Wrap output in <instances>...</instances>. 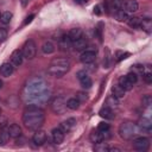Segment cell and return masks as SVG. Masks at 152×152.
<instances>
[{
    "label": "cell",
    "mask_w": 152,
    "mask_h": 152,
    "mask_svg": "<svg viewBox=\"0 0 152 152\" xmlns=\"http://www.w3.org/2000/svg\"><path fill=\"white\" fill-rule=\"evenodd\" d=\"M137 133H138V126L133 122L126 121V122H122L119 127V134L125 140L133 139L137 135Z\"/></svg>",
    "instance_id": "cell-4"
},
{
    "label": "cell",
    "mask_w": 152,
    "mask_h": 152,
    "mask_svg": "<svg viewBox=\"0 0 152 152\" xmlns=\"http://www.w3.org/2000/svg\"><path fill=\"white\" fill-rule=\"evenodd\" d=\"M45 121V114L42 108L36 104H30L23 113V124L27 129L37 131L40 129Z\"/></svg>",
    "instance_id": "cell-2"
},
{
    "label": "cell",
    "mask_w": 152,
    "mask_h": 152,
    "mask_svg": "<svg viewBox=\"0 0 152 152\" xmlns=\"http://www.w3.org/2000/svg\"><path fill=\"white\" fill-rule=\"evenodd\" d=\"M51 109L55 114H64L66 110V101L63 96H56L52 101H51Z\"/></svg>",
    "instance_id": "cell-6"
},
{
    "label": "cell",
    "mask_w": 152,
    "mask_h": 152,
    "mask_svg": "<svg viewBox=\"0 0 152 152\" xmlns=\"http://www.w3.org/2000/svg\"><path fill=\"white\" fill-rule=\"evenodd\" d=\"M64 135H65V133L59 127H56L51 131V139H52L53 144H56V145H61L64 141Z\"/></svg>",
    "instance_id": "cell-11"
},
{
    "label": "cell",
    "mask_w": 152,
    "mask_h": 152,
    "mask_svg": "<svg viewBox=\"0 0 152 152\" xmlns=\"http://www.w3.org/2000/svg\"><path fill=\"white\" fill-rule=\"evenodd\" d=\"M12 17H13V14H12L11 12H8V11L1 13V17H0V21H1V24H4V25L10 24L11 20H12Z\"/></svg>",
    "instance_id": "cell-29"
},
{
    "label": "cell",
    "mask_w": 152,
    "mask_h": 152,
    "mask_svg": "<svg viewBox=\"0 0 152 152\" xmlns=\"http://www.w3.org/2000/svg\"><path fill=\"white\" fill-rule=\"evenodd\" d=\"M2 86H4V83H2V81H1V80H0V89H1V88H2Z\"/></svg>",
    "instance_id": "cell-46"
},
{
    "label": "cell",
    "mask_w": 152,
    "mask_h": 152,
    "mask_svg": "<svg viewBox=\"0 0 152 152\" xmlns=\"http://www.w3.org/2000/svg\"><path fill=\"white\" fill-rule=\"evenodd\" d=\"M127 23L133 28H140V27H142V20L140 18H138V17H131V18H128Z\"/></svg>",
    "instance_id": "cell-23"
},
{
    "label": "cell",
    "mask_w": 152,
    "mask_h": 152,
    "mask_svg": "<svg viewBox=\"0 0 152 152\" xmlns=\"http://www.w3.org/2000/svg\"><path fill=\"white\" fill-rule=\"evenodd\" d=\"M124 2H125V0H112V5L116 10H122Z\"/></svg>",
    "instance_id": "cell-37"
},
{
    "label": "cell",
    "mask_w": 152,
    "mask_h": 152,
    "mask_svg": "<svg viewBox=\"0 0 152 152\" xmlns=\"http://www.w3.org/2000/svg\"><path fill=\"white\" fill-rule=\"evenodd\" d=\"M80 103H81V102H80L76 97H71V99H69V100L66 101V108H68V109H71V110H76V109H78Z\"/></svg>",
    "instance_id": "cell-25"
},
{
    "label": "cell",
    "mask_w": 152,
    "mask_h": 152,
    "mask_svg": "<svg viewBox=\"0 0 152 152\" xmlns=\"http://www.w3.org/2000/svg\"><path fill=\"white\" fill-rule=\"evenodd\" d=\"M25 90H26L25 96L27 101L33 102L36 106L38 103L45 102L50 96V93L46 90V83L42 78H32L26 84Z\"/></svg>",
    "instance_id": "cell-1"
},
{
    "label": "cell",
    "mask_w": 152,
    "mask_h": 152,
    "mask_svg": "<svg viewBox=\"0 0 152 152\" xmlns=\"http://www.w3.org/2000/svg\"><path fill=\"white\" fill-rule=\"evenodd\" d=\"M8 133H10V138L18 139V138L21 137V127L17 124H12L8 127Z\"/></svg>",
    "instance_id": "cell-18"
},
{
    "label": "cell",
    "mask_w": 152,
    "mask_h": 152,
    "mask_svg": "<svg viewBox=\"0 0 152 152\" xmlns=\"http://www.w3.org/2000/svg\"><path fill=\"white\" fill-rule=\"evenodd\" d=\"M126 77L128 78V81H129L132 84H135V83L138 82V74L134 72V71H129V72L126 75Z\"/></svg>",
    "instance_id": "cell-33"
},
{
    "label": "cell",
    "mask_w": 152,
    "mask_h": 152,
    "mask_svg": "<svg viewBox=\"0 0 152 152\" xmlns=\"http://www.w3.org/2000/svg\"><path fill=\"white\" fill-rule=\"evenodd\" d=\"M150 147V139L146 137H137L133 138V148L139 152H145Z\"/></svg>",
    "instance_id": "cell-7"
},
{
    "label": "cell",
    "mask_w": 152,
    "mask_h": 152,
    "mask_svg": "<svg viewBox=\"0 0 152 152\" xmlns=\"http://www.w3.org/2000/svg\"><path fill=\"white\" fill-rule=\"evenodd\" d=\"M20 4H21L23 7H26L27 4H28V0H20Z\"/></svg>",
    "instance_id": "cell-45"
},
{
    "label": "cell",
    "mask_w": 152,
    "mask_h": 152,
    "mask_svg": "<svg viewBox=\"0 0 152 152\" xmlns=\"http://www.w3.org/2000/svg\"><path fill=\"white\" fill-rule=\"evenodd\" d=\"M33 18H34V14H30L28 17H26V19H25V21H24V25H27V24H30V23L33 20Z\"/></svg>",
    "instance_id": "cell-43"
},
{
    "label": "cell",
    "mask_w": 152,
    "mask_h": 152,
    "mask_svg": "<svg viewBox=\"0 0 152 152\" xmlns=\"http://www.w3.org/2000/svg\"><path fill=\"white\" fill-rule=\"evenodd\" d=\"M129 56L128 52H122V51H116L115 53V57H116V61H122L125 58H127Z\"/></svg>",
    "instance_id": "cell-36"
},
{
    "label": "cell",
    "mask_w": 152,
    "mask_h": 152,
    "mask_svg": "<svg viewBox=\"0 0 152 152\" xmlns=\"http://www.w3.org/2000/svg\"><path fill=\"white\" fill-rule=\"evenodd\" d=\"M125 89L124 88H121L119 84H116V86H114L113 88H112V93H113V95L115 96V97H118V99H122L124 96H125Z\"/></svg>",
    "instance_id": "cell-26"
},
{
    "label": "cell",
    "mask_w": 152,
    "mask_h": 152,
    "mask_svg": "<svg viewBox=\"0 0 152 152\" xmlns=\"http://www.w3.org/2000/svg\"><path fill=\"white\" fill-rule=\"evenodd\" d=\"M76 99H77L80 102H84V101H87V99H88V95H87V93H83V91H78V93L76 94Z\"/></svg>",
    "instance_id": "cell-38"
},
{
    "label": "cell",
    "mask_w": 152,
    "mask_h": 152,
    "mask_svg": "<svg viewBox=\"0 0 152 152\" xmlns=\"http://www.w3.org/2000/svg\"><path fill=\"white\" fill-rule=\"evenodd\" d=\"M112 135H110V133H109V129L108 131H93L91 133H90V141L93 142V144H97V142H100V141H106V140H108L109 138H110Z\"/></svg>",
    "instance_id": "cell-8"
},
{
    "label": "cell",
    "mask_w": 152,
    "mask_h": 152,
    "mask_svg": "<svg viewBox=\"0 0 152 152\" xmlns=\"http://www.w3.org/2000/svg\"><path fill=\"white\" fill-rule=\"evenodd\" d=\"M87 46H88V40H87V38L83 37V36H82L81 38H78L77 40L72 42V48H74L76 51H84Z\"/></svg>",
    "instance_id": "cell-17"
},
{
    "label": "cell",
    "mask_w": 152,
    "mask_h": 152,
    "mask_svg": "<svg viewBox=\"0 0 152 152\" xmlns=\"http://www.w3.org/2000/svg\"><path fill=\"white\" fill-rule=\"evenodd\" d=\"M95 59H96V51H94V50H84V51H82V53L80 56V61L83 64L93 63Z\"/></svg>",
    "instance_id": "cell-9"
},
{
    "label": "cell",
    "mask_w": 152,
    "mask_h": 152,
    "mask_svg": "<svg viewBox=\"0 0 152 152\" xmlns=\"http://www.w3.org/2000/svg\"><path fill=\"white\" fill-rule=\"evenodd\" d=\"M21 51H23L24 58H26V59H28V61L33 59V58L36 57V53H37V45H36L34 40L27 39V40L24 43Z\"/></svg>",
    "instance_id": "cell-5"
},
{
    "label": "cell",
    "mask_w": 152,
    "mask_h": 152,
    "mask_svg": "<svg viewBox=\"0 0 152 152\" xmlns=\"http://www.w3.org/2000/svg\"><path fill=\"white\" fill-rule=\"evenodd\" d=\"M138 128H140V129L146 131L147 133H150L151 129H152V122H151V120L150 119H146V118L140 119L139 122H138Z\"/></svg>",
    "instance_id": "cell-20"
},
{
    "label": "cell",
    "mask_w": 152,
    "mask_h": 152,
    "mask_svg": "<svg viewBox=\"0 0 152 152\" xmlns=\"http://www.w3.org/2000/svg\"><path fill=\"white\" fill-rule=\"evenodd\" d=\"M70 70V61L68 58H55L48 66V75L52 77H62Z\"/></svg>",
    "instance_id": "cell-3"
},
{
    "label": "cell",
    "mask_w": 152,
    "mask_h": 152,
    "mask_svg": "<svg viewBox=\"0 0 152 152\" xmlns=\"http://www.w3.org/2000/svg\"><path fill=\"white\" fill-rule=\"evenodd\" d=\"M40 50H42V52H43L44 55H51V53L55 52L56 46H55V44H53L51 40H46V42L43 43Z\"/></svg>",
    "instance_id": "cell-19"
},
{
    "label": "cell",
    "mask_w": 152,
    "mask_h": 152,
    "mask_svg": "<svg viewBox=\"0 0 152 152\" xmlns=\"http://www.w3.org/2000/svg\"><path fill=\"white\" fill-rule=\"evenodd\" d=\"M80 83H81V86H82L84 89H89V88H91V86H93V81H91V78H90L89 76H86V77L81 78V80H80Z\"/></svg>",
    "instance_id": "cell-32"
},
{
    "label": "cell",
    "mask_w": 152,
    "mask_h": 152,
    "mask_svg": "<svg viewBox=\"0 0 152 152\" xmlns=\"http://www.w3.org/2000/svg\"><path fill=\"white\" fill-rule=\"evenodd\" d=\"M45 141H46V133L42 129H37L32 137V142L36 146H42V145H44Z\"/></svg>",
    "instance_id": "cell-13"
},
{
    "label": "cell",
    "mask_w": 152,
    "mask_h": 152,
    "mask_svg": "<svg viewBox=\"0 0 152 152\" xmlns=\"http://www.w3.org/2000/svg\"><path fill=\"white\" fill-rule=\"evenodd\" d=\"M152 104V96L151 95H144L142 96V106L144 107H150Z\"/></svg>",
    "instance_id": "cell-34"
},
{
    "label": "cell",
    "mask_w": 152,
    "mask_h": 152,
    "mask_svg": "<svg viewBox=\"0 0 152 152\" xmlns=\"http://www.w3.org/2000/svg\"><path fill=\"white\" fill-rule=\"evenodd\" d=\"M23 61H24V55H23V51L20 49H17L12 52L11 55V63L13 64V66H20L23 64Z\"/></svg>",
    "instance_id": "cell-12"
},
{
    "label": "cell",
    "mask_w": 152,
    "mask_h": 152,
    "mask_svg": "<svg viewBox=\"0 0 152 152\" xmlns=\"http://www.w3.org/2000/svg\"><path fill=\"white\" fill-rule=\"evenodd\" d=\"M122 10L127 13H134L139 10V4L137 0H125Z\"/></svg>",
    "instance_id": "cell-14"
},
{
    "label": "cell",
    "mask_w": 152,
    "mask_h": 152,
    "mask_svg": "<svg viewBox=\"0 0 152 152\" xmlns=\"http://www.w3.org/2000/svg\"><path fill=\"white\" fill-rule=\"evenodd\" d=\"M142 80H144L145 83L151 84L152 83V74L151 72H144L142 74Z\"/></svg>",
    "instance_id": "cell-39"
},
{
    "label": "cell",
    "mask_w": 152,
    "mask_h": 152,
    "mask_svg": "<svg viewBox=\"0 0 152 152\" xmlns=\"http://www.w3.org/2000/svg\"><path fill=\"white\" fill-rule=\"evenodd\" d=\"M0 17H1V12H0Z\"/></svg>",
    "instance_id": "cell-49"
},
{
    "label": "cell",
    "mask_w": 152,
    "mask_h": 152,
    "mask_svg": "<svg viewBox=\"0 0 152 152\" xmlns=\"http://www.w3.org/2000/svg\"><path fill=\"white\" fill-rule=\"evenodd\" d=\"M108 148H109V146L104 141H100V142L95 144V146H94V150L96 152H108Z\"/></svg>",
    "instance_id": "cell-31"
},
{
    "label": "cell",
    "mask_w": 152,
    "mask_h": 152,
    "mask_svg": "<svg viewBox=\"0 0 152 152\" xmlns=\"http://www.w3.org/2000/svg\"><path fill=\"white\" fill-rule=\"evenodd\" d=\"M119 86H120L121 88H124L126 91H127V90H131V89L133 88V84L128 81V78L126 77V75H125V76H121V77L119 78Z\"/></svg>",
    "instance_id": "cell-24"
},
{
    "label": "cell",
    "mask_w": 152,
    "mask_h": 152,
    "mask_svg": "<svg viewBox=\"0 0 152 152\" xmlns=\"http://www.w3.org/2000/svg\"><path fill=\"white\" fill-rule=\"evenodd\" d=\"M94 13H95L96 15H101V14H102V11H101V6H100V5H96V6H94Z\"/></svg>",
    "instance_id": "cell-42"
},
{
    "label": "cell",
    "mask_w": 152,
    "mask_h": 152,
    "mask_svg": "<svg viewBox=\"0 0 152 152\" xmlns=\"http://www.w3.org/2000/svg\"><path fill=\"white\" fill-rule=\"evenodd\" d=\"M68 36L70 37V39H71L72 42H75V40H77L78 38H81V37L83 36V31H82L80 27H74V28H71V30L69 31Z\"/></svg>",
    "instance_id": "cell-22"
},
{
    "label": "cell",
    "mask_w": 152,
    "mask_h": 152,
    "mask_svg": "<svg viewBox=\"0 0 152 152\" xmlns=\"http://www.w3.org/2000/svg\"><path fill=\"white\" fill-rule=\"evenodd\" d=\"M10 139V133L8 128H2L0 131V145H5Z\"/></svg>",
    "instance_id": "cell-30"
},
{
    "label": "cell",
    "mask_w": 152,
    "mask_h": 152,
    "mask_svg": "<svg viewBox=\"0 0 152 152\" xmlns=\"http://www.w3.org/2000/svg\"><path fill=\"white\" fill-rule=\"evenodd\" d=\"M58 48L61 51H69L70 48H72V40L68 34L61 36V38L58 39Z\"/></svg>",
    "instance_id": "cell-10"
},
{
    "label": "cell",
    "mask_w": 152,
    "mask_h": 152,
    "mask_svg": "<svg viewBox=\"0 0 152 152\" xmlns=\"http://www.w3.org/2000/svg\"><path fill=\"white\" fill-rule=\"evenodd\" d=\"M86 76H88V72H87L86 70H80V71H77V72H76V77L78 78V81H80L81 78L86 77Z\"/></svg>",
    "instance_id": "cell-41"
},
{
    "label": "cell",
    "mask_w": 152,
    "mask_h": 152,
    "mask_svg": "<svg viewBox=\"0 0 152 152\" xmlns=\"http://www.w3.org/2000/svg\"><path fill=\"white\" fill-rule=\"evenodd\" d=\"M0 115H1V108H0Z\"/></svg>",
    "instance_id": "cell-48"
},
{
    "label": "cell",
    "mask_w": 152,
    "mask_h": 152,
    "mask_svg": "<svg viewBox=\"0 0 152 152\" xmlns=\"http://www.w3.org/2000/svg\"><path fill=\"white\" fill-rule=\"evenodd\" d=\"M76 2H78V4H81V2H83V0H75Z\"/></svg>",
    "instance_id": "cell-47"
},
{
    "label": "cell",
    "mask_w": 152,
    "mask_h": 152,
    "mask_svg": "<svg viewBox=\"0 0 152 152\" xmlns=\"http://www.w3.org/2000/svg\"><path fill=\"white\" fill-rule=\"evenodd\" d=\"M99 114H100L101 118H104V119H114V116H115L114 113H113V110H112V108L108 107V106L102 107V108L100 109Z\"/></svg>",
    "instance_id": "cell-21"
},
{
    "label": "cell",
    "mask_w": 152,
    "mask_h": 152,
    "mask_svg": "<svg viewBox=\"0 0 152 152\" xmlns=\"http://www.w3.org/2000/svg\"><path fill=\"white\" fill-rule=\"evenodd\" d=\"M115 18H116V20H119V21H127L128 18H129V15H128V13L125 12L124 10H118V11L115 12Z\"/></svg>",
    "instance_id": "cell-28"
},
{
    "label": "cell",
    "mask_w": 152,
    "mask_h": 152,
    "mask_svg": "<svg viewBox=\"0 0 152 152\" xmlns=\"http://www.w3.org/2000/svg\"><path fill=\"white\" fill-rule=\"evenodd\" d=\"M14 71V66L12 63H8V62H5L0 65V75L4 76V77H10Z\"/></svg>",
    "instance_id": "cell-16"
},
{
    "label": "cell",
    "mask_w": 152,
    "mask_h": 152,
    "mask_svg": "<svg viewBox=\"0 0 152 152\" xmlns=\"http://www.w3.org/2000/svg\"><path fill=\"white\" fill-rule=\"evenodd\" d=\"M106 103H107V106L110 107V108H116V107L119 106V99L115 97V96L112 94V95H109V96L107 97Z\"/></svg>",
    "instance_id": "cell-27"
},
{
    "label": "cell",
    "mask_w": 152,
    "mask_h": 152,
    "mask_svg": "<svg viewBox=\"0 0 152 152\" xmlns=\"http://www.w3.org/2000/svg\"><path fill=\"white\" fill-rule=\"evenodd\" d=\"M109 129V124L107 122H100L97 126V131H108Z\"/></svg>",
    "instance_id": "cell-40"
},
{
    "label": "cell",
    "mask_w": 152,
    "mask_h": 152,
    "mask_svg": "<svg viewBox=\"0 0 152 152\" xmlns=\"http://www.w3.org/2000/svg\"><path fill=\"white\" fill-rule=\"evenodd\" d=\"M8 37V32L5 27H0V43H4Z\"/></svg>",
    "instance_id": "cell-35"
},
{
    "label": "cell",
    "mask_w": 152,
    "mask_h": 152,
    "mask_svg": "<svg viewBox=\"0 0 152 152\" xmlns=\"http://www.w3.org/2000/svg\"><path fill=\"white\" fill-rule=\"evenodd\" d=\"M108 152H121V148H119V147H109Z\"/></svg>",
    "instance_id": "cell-44"
},
{
    "label": "cell",
    "mask_w": 152,
    "mask_h": 152,
    "mask_svg": "<svg viewBox=\"0 0 152 152\" xmlns=\"http://www.w3.org/2000/svg\"><path fill=\"white\" fill-rule=\"evenodd\" d=\"M75 126H76V119H75V118H69V119H66L65 121L61 122L59 128H61L64 133H68V132H70Z\"/></svg>",
    "instance_id": "cell-15"
}]
</instances>
